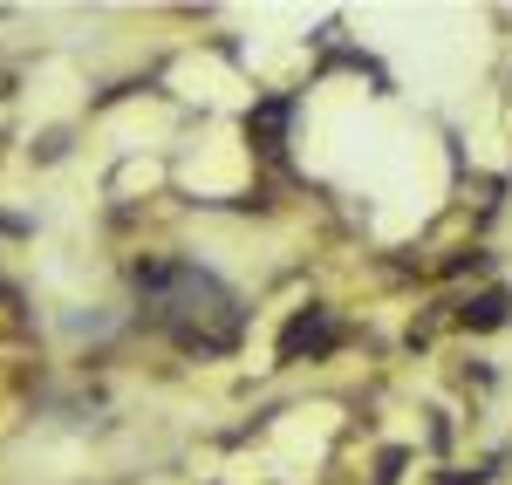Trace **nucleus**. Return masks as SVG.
<instances>
[{"instance_id": "f257e3e1", "label": "nucleus", "mask_w": 512, "mask_h": 485, "mask_svg": "<svg viewBox=\"0 0 512 485\" xmlns=\"http://www.w3.org/2000/svg\"><path fill=\"white\" fill-rule=\"evenodd\" d=\"M137 294H144V315L192 356H226L239 342V301L205 267L151 260V267H137Z\"/></svg>"}, {"instance_id": "20e7f679", "label": "nucleus", "mask_w": 512, "mask_h": 485, "mask_svg": "<svg viewBox=\"0 0 512 485\" xmlns=\"http://www.w3.org/2000/svg\"><path fill=\"white\" fill-rule=\"evenodd\" d=\"M506 315H512V294H506V287H485V294H472V301L458 308V322L478 328V335H485V328H506Z\"/></svg>"}, {"instance_id": "f03ea898", "label": "nucleus", "mask_w": 512, "mask_h": 485, "mask_svg": "<svg viewBox=\"0 0 512 485\" xmlns=\"http://www.w3.org/2000/svg\"><path fill=\"white\" fill-rule=\"evenodd\" d=\"M342 342V322L328 308H301L294 322L280 328V363H301V356H328Z\"/></svg>"}, {"instance_id": "7ed1b4c3", "label": "nucleus", "mask_w": 512, "mask_h": 485, "mask_svg": "<svg viewBox=\"0 0 512 485\" xmlns=\"http://www.w3.org/2000/svg\"><path fill=\"white\" fill-rule=\"evenodd\" d=\"M287 123H294V103H287V96H267V103L246 110V137H253L260 151H280V144H287Z\"/></svg>"}]
</instances>
